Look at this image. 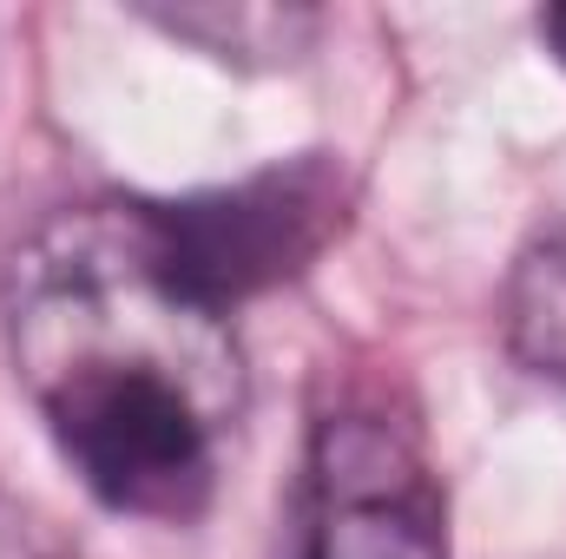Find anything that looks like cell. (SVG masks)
<instances>
[{"label":"cell","mask_w":566,"mask_h":559,"mask_svg":"<svg viewBox=\"0 0 566 559\" xmlns=\"http://www.w3.org/2000/svg\"><path fill=\"white\" fill-rule=\"evenodd\" d=\"M0 329L20 389L99 507L158 527L205 514L244 415V356L231 316L165 277L139 204H80L13 244Z\"/></svg>","instance_id":"1"},{"label":"cell","mask_w":566,"mask_h":559,"mask_svg":"<svg viewBox=\"0 0 566 559\" xmlns=\"http://www.w3.org/2000/svg\"><path fill=\"white\" fill-rule=\"evenodd\" d=\"M158 244L165 277L211 316H231L238 303L303 277L349 224V184L343 165L323 151L264 165L238 184L191 191L171 204H139Z\"/></svg>","instance_id":"2"},{"label":"cell","mask_w":566,"mask_h":559,"mask_svg":"<svg viewBox=\"0 0 566 559\" xmlns=\"http://www.w3.org/2000/svg\"><path fill=\"white\" fill-rule=\"evenodd\" d=\"M303 559H448L441 481L389 409H336L310 441Z\"/></svg>","instance_id":"3"},{"label":"cell","mask_w":566,"mask_h":559,"mask_svg":"<svg viewBox=\"0 0 566 559\" xmlns=\"http://www.w3.org/2000/svg\"><path fill=\"white\" fill-rule=\"evenodd\" d=\"M145 20L171 40L205 46L211 60L231 66H290L310 53L316 40V13L310 7H258V0H218V7H139Z\"/></svg>","instance_id":"4"},{"label":"cell","mask_w":566,"mask_h":559,"mask_svg":"<svg viewBox=\"0 0 566 559\" xmlns=\"http://www.w3.org/2000/svg\"><path fill=\"white\" fill-rule=\"evenodd\" d=\"M507 349L527 376L566 389V224H547L507 271Z\"/></svg>","instance_id":"5"},{"label":"cell","mask_w":566,"mask_h":559,"mask_svg":"<svg viewBox=\"0 0 566 559\" xmlns=\"http://www.w3.org/2000/svg\"><path fill=\"white\" fill-rule=\"evenodd\" d=\"M0 559H40V553H33L27 520H0Z\"/></svg>","instance_id":"6"},{"label":"cell","mask_w":566,"mask_h":559,"mask_svg":"<svg viewBox=\"0 0 566 559\" xmlns=\"http://www.w3.org/2000/svg\"><path fill=\"white\" fill-rule=\"evenodd\" d=\"M541 40H547V53H554V60L566 66V0H560V7H547V13H541Z\"/></svg>","instance_id":"7"}]
</instances>
